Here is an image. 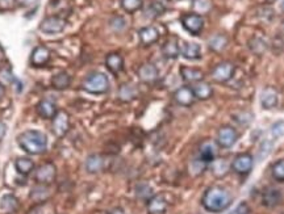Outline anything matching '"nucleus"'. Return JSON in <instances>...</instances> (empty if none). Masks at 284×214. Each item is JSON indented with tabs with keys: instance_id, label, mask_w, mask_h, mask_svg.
I'll return each instance as SVG.
<instances>
[{
	"instance_id": "15",
	"label": "nucleus",
	"mask_w": 284,
	"mask_h": 214,
	"mask_svg": "<svg viewBox=\"0 0 284 214\" xmlns=\"http://www.w3.org/2000/svg\"><path fill=\"white\" fill-rule=\"evenodd\" d=\"M138 37L139 42L144 46H150L159 40V32L154 26H145V28L139 29Z\"/></svg>"
},
{
	"instance_id": "12",
	"label": "nucleus",
	"mask_w": 284,
	"mask_h": 214,
	"mask_svg": "<svg viewBox=\"0 0 284 214\" xmlns=\"http://www.w3.org/2000/svg\"><path fill=\"white\" fill-rule=\"evenodd\" d=\"M51 53L46 46H37L31 54V65L35 67H41L50 60Z\"/></svg>"
},
{
	"instance_id": "28",
	"label": "nucleus",
	"mask_w": 284,
	"mask_h": 214,
	"mask_svg": "<svg viewBox=\"0 0 284 214\" xmlns=\"http://www.w3.org/2000/svg\"><path fill=\"white\" fill-rule=\"evenodd\" d=\"M15 168L20 175L28 176L35 171V162L31 158H17L15 161Z\"/></svg>"
},
{
	"instance_id": "14",
	"label": "nucleus",
	"mask_w": 284,
	"mask_h": 214,
	"mask_svg": "<svg viewBox=\"0 0 284 214\" xmlns=\"http://www.w3.org/2000/svg\"><path fill=\"white\" fill-rule=\"evenodd\" d=\"M279 95L278 91L272 87H266L261 94V104L265 109H272L278 105Z\"/></svg>"
},
{
	"instance_id": "29",
	"label": "nucleus",
	"mask_w": 284,
	"mask_h": 214,
	"mask_svg": "<svg viewBox=\"0 0 284 214\" xmlns=\"http://www.w3.org/2000/svg\"><path fill=\"white\" fill-rule=\"evenodd\" d=\"M137 95H138L137 88L133 84H129V83L123 84L120 89H119V98H120L121 101H125V103L134 100L137 98Z\"/></svg>"
},
{
	"instance_id": "36",
	"label": "nucleus",
	"mask_w": 284,
	"mask_h": 214,
	"mask_svg": "<svg viewBox=\"0 0 284 214\" xmlns=\"http://www.w3.org/2000/svg\"><path fill=\"white\" fill-rule=\"evenodd\" d=\"M270 134H271V141L284 136V121L275 123L274 125L271 126V129H270Z\"/></svg>"
},
{
	"instance_id": "5",
	"label": "nucleus",
	"mask_w": 284,
	"mask_h": 214,
	"mask_svg": "<svg viewBox=\"0 0 284 214\" xmlns=\"http://www.w3.org/2000/svg\"><path fill=\"white\" fill-rule=\"evenodd\" d=\"M182 25L192 36H199L204 28V19L197 13H186L182 16Z\"/></svg>"
},
{
	"instance_id": "9",
	"label": "nucleus",
	"mask_w": 284,
	"mask_h": 214,
	"mask_svg": "<svg viewBox=\"0 0 284 214\" xmlns=\"http://www.w3.org/2000/svg\"><path fill=\"white\" fill-rule=\"evenodd\" d=\"M70 129V117L65 110H60L51 120V130L57 137H63Z\"/></svg>"
},
{
	"instance_id": "39",
	"label": "nucleus",
	"mask_w": 284,
	"mask_h": 214,
	"mask_svg": "<svg viewBox=\"0 0 284 214\" xmlns=\"http://www.w3.org/2000/svg\"><path fill=\"white\" fill-rule=\"evenodd\" d=\"M110 26L115 29V30H121L123 28H125V20L123 17H113L110 20Z\"/></svg>"
},
{
	"instance_id": "42",
	"label": "nucleus",
	"mask_w": 284,
	"mask_h": 214,
	"mask_svg": "<svg viewBox=\"0 0 284 214\" xmlns=\"http://www.w3.org/2000/svg\"><path fill=\"white\" fill-rule=\"evenodd\" d=\"M6 133H7V125L3 123V121H0V142H2V139L4 138Z\"/></svg>"
},
{
	"instance_id": "16",
	"label": "nucleus",
	"mask_w": 284,
	"mask_h": 214,
	"mask_svg": "<svg viewBox=\"0 0 284 214\" xmlns=\"http://www.w3.org/2000/svg\"><path fill=\"white\" fill-rule=\"evenodd\" d=\"M104 158L100 154H91L86 159V171L89 173H99L104 170Z\"/></svg>"
},
{
	"instance_id": "20",
	"label": "nucleus",
	"mask_w": 284,
	"mask_h": 214,
	"mask_svg": "<svg viewBox=\"0 0 284 214\" xmlns=\"http://www.w3.org/2000/svg\"><path fill=\"white\" fill-rule=\"evenodd\" d=\"M57 105L50 100H42L37 105V113L44 120H53V117L57 114Z\"/></svg>"
},
{
	"instance_id": "35",
	"label": "nucleus",
	"mask_w": 284,
	"mask_h": 214,
	"mask_svg": "<svg viewBox=\"0 0 284 214\" xmlns=\"http://www.w3.org/2000/svg\"><path fill=\"white\" fill-rule=\"evenodd\" d=\"M193 10L197 15L200 13H207L211 10V2L209 0H195L193 2Z\"/></svg>"
},
{
	"instance_id": "18",
	"label": "nucleus",
	"mask_w": 284,
	"mask_h": 214,
	"mask_svg": "<svg viewBox=\"0 0 284 214\" xmlns=\"http://www.w3.org/2000/svg\"><path fill=\"white\" fill-rule=\"evenodd\" d=\"M138 78L144 83H154L158 79V69L152 63H145L138 69Z\"/></svg>"
},
{
	"instance_id": "44",
	"label": "nucleus",
	"mask_w": 284,
	"mask_h": 214,
	"mask_svg": "<svg viewBox=\"0 0 284 214\" xmlns=\"http://www.w3.org/2000/svg\"><path fill=\"white\" fill-rule=\"evenodd\" d=\"M281 10H283L284 12V0H281Z\"/></svg>"
},
{
	"instance_id": "11",
	"label": "nucleus",
	"mask_w": 284,
	"mask_h": 214,
	"mask_svg": "<svg viewBox=\"0 0 284 214\" xmlns=\"http://www.w3.org/2000/svg\"><path fill=\"white\" fill-rule=\"evenodd\" d=\"M167 201L162 195H154L148 200L146 209L149 214H164L167 210Z\"/></svg>"
},
{
	"instance_id": "8",
	"label": "nucleus",
	"mask_w": 284,
	"mask_h": 214,
	"mask_svg": "<svg viewBox=\"0 0 284 214\" xmlns=\"http://www.w3.org/2000/svg\"><path fill=\"white\" fill-rule=\"evenodd\" d=\"M254 167V158L251 154H240L232 162V170L238 175H247Z\"/></svg>"
},
{
	"instance_id": "23",
	"label": "nucleus",
	"mask_w": 284,
	"mask_h": 214,
	"mask_svg": "<svg viewBox=\"0 0 284 214\" xmlns=\"http://www.w3.org/2000/svg\"><path fill=\"white\" fill-rule=\"evenodd\" d=\"M180 54L183 55L186 59L196 60L202 58V49L195 42H186L183 46L180 47Z\"/></svg>"
},
{
	"instance_id": "30",
	"label": "nucleus",
	"mask_w": 284,
	"mask_h": 214,
	"mask_svg": "<svg viewBox=\"0 0 284 214\" xmlns=\"http://www.w3.org/2000/svg\"><path fill=\"white\" fill-rule=\"evenodd\" d=\"M228 45V38L224 35H216L213 37L209 38L208 46L212 51H216V53H220Z\"/></svg>"
},
{
	"instance_id": "1",
	"label": "nucleus",
	"mask_w": 284,
	"mask_h": 214,
	"mask_svg": "<svg viewBox=\"0 0 284 214\" xmlns=\"http://www.w3.org/2000/svg\"><path fill=\"white\" fill-rule=\"evenodd\" d=\"M232 195L228 189L222 187H211L204 192L202 199V205L205 210L211 213H221L226 210L232 205Z\"/></svg>"
},
{
	"instance_id": "25",
	"label": "nucleus",
	"mask_w": 284,
	"mask_h": 214,
	"mask_svg": "<svg viewBox=\"0 0 284 214\" xmlns=\"http://www.w3.org/2000/svg\"><path fill=\"white\" fill-rule=\"evenodd\" d=\"M180 75H182L184 82H188V83L202 82L203 78H204V73H203L202 70L192 69V67H187V66L180 67Z\"/></svg>"
},
{
	"instance_id": "2",
	"label": "nucleus",
	"mask_w": 284,
	"mask_h": 214,
	"mask_svg": "<svg viewBox=\"0 0 284 214\" xmlns=\"http://www.w3.org/2000/svg\"><path fill=\"white\" fill-rule=\"evenodd\" d=\"M17 145L29 155H40L46 151L47 138L38 130H25L17 137Z\"/></svg>"
},
{
	"instance_id": "22",
	"label": "nucleus",
	"mask_w": 284,
	"mask_h": 214,
	"mask_svg": "<svg viewBox=\"0 0 284 214\" xmlns=\"http://www.w3.org/2000/svg\"><path fill=\"white\" fill-rule=\"evenodd\" d=\"M216 154H217V150H216V146L213 142H204V143L200 146L199 158L204 163H212V162L216 159Z\"/></svg>"
},
{
	"instance_id": "34",
	"label": "nucleus",
	"mask_w": 284,
	"mask_h": 214,
	"mask_svg": "<svg viewBox=\"0 0 284 214\" xmlns=\"http://www.w3.org/2000/svg\"><path fill=\"white\" fill-rule=\"evenodd\" d=\"M53 213H54V208L50 204H47L46 201L40 202L36 208H33L31 211H29V214H53Z\"/></svg>"
},
{
	"instance_id": "41",
	"label": "nucleus",
	"mask_w": 284,
	"mask_h": 214,
	"mask_svg": "<svg viewBox=\"0 0 284 214\" xmlns=\"http://www.w3.org/2000/svg\"><path fill=\"white\" fill-rule=\"evenodd\" d=\"M38 0H16V3L21 7H33L37 4Z\"/></svg>"
},
{
	"instance_id": "33",
	"label": "nucleus",
	"mask_w": 284,
	"mask_h": 214,
	"mask_svg": "<svg viewBox=\"0 0 284 214\" xmlns=\"http://www.w3.org/2000/svg\"><path fill=\"white\" fill-rule=\"evenodd\" d=\"M272 177H274L276 181H284V159L276 162V163L272 166Z\"/></svg>"
},
{
	"instance_id": "4",
	"label": "nucleus",
	"mask_w": 284,
	"mask_h": 214,
	"mask_svg": "<svg viewBox=\"0 0 284 214\" xmlns=\"http://www.w3.org/2000/svg\"><path fill=\"white\" fill-rule=\"evenodd\" d=\"M57 177V167L51 162L41 164L35 173V180L41 186H50Z\"/></svg>"
},
{
	"instance_id": "45",
	"label": "nucleus",
	"mask_w": 284,
	"mask_h": 214,
	"mask_svg": "<svg viewBox=\"0 0 284 214\" xmlns=\"http://www.w3.org/2000/svg\"><path fill=\"white\" fill-rule=\"evenodd\" d=\"M267 2H270V3H272V2H275V0H267Z\"/></svg>"
},
{
	"instance_id": "27",
	"label": "nucleus",
	"mask_w": 284,
	"mask_h": 214,
	"mask_svg": "<svg viewBox=\"0 0 284 214\" xmlns=\"http://www.w3.org/2000/svg\"><path fill=\"white\" fill-rule=\"evenodd\" d=\"M162 54L164 58H168V59H175L179 57L180 46L178 45L177 38H170L164 42V45L162 46Z\"/></svg>"
},
{
	"instance_id": "32",
	"label": "nucleus",
	"mask_w": 284,
	"mask_h": 214,
	"mask_svg": "<svg viewBox=\"0 0 284 214\" xmlns=\"http://www.w3.org/2000/svg\"><path fill=\"white\" fill-rule=\"evenodd\" d=\"M123 10L128 13H134L142 8V0H121Z\"/></svg>"
},
{
	"instance_id": "40",
	"label": "nucleus",
	"mask_w": 284,
	"mask_h": 214,
	"mask_svg": "<svg viewBox=\"0 0 284 214\" xmlns=\"http://www.w3.org/2000/svg\"><path fill=\"white\" fill-rule=\"evenodd\" d=\"M233 214H250V208L247 206V204L241 202V204L236 208V210H234Z\"/></svg>"
},
{
	"instance_id": "31",
	"label": "nucleus",
	"mask_w": 284,
	"mask_h": 214,
	"mask_svg": "<svg viewBox=\"0 0 284 214\" xmlns=\"http://www.w3.org/2000/svg\"><path fill=\"white\" fill-rule=\"evenodd\" d=\"M71 83V78L67 73H60L55 74L51 79V85L55 89H66Z\"/></svg>"
},
{
	"instance_id": "43",
	"label": "nucleus",
	"mask_w": 284,
	"mask_h": 214,
	"mask_svg": "<svg viewBox=\"0 0 284 214\" xmlns=\"http://www.w3.org/2000/svg\"><path fill=\"white\" fill-rule=\"evenodd\" d=\"M4 95H6V87L3 84H0V100L4 98Z\"/></svg>"
},
{
	"instance_id": "26",
	"label": "nucleus",
	"mask_w": 284,
	"mask_h": 214,
	"mask_svg": "<svg viewBox=\"0 0 284 214\" xmlns=\"http://www.w3.org/2000/svg\"><path fill=\"white\" fill-rule=\"evenodd\" d=\"M192 91L195 94V98L199 99V100H208L213 95V89H212L211 84L207 82H203V80L193 84Z\"/></svg>"
},
{
	"instance_id": "17",
	"label": "nucleus",
	"mask_w": 284,
	"mask_h": 214,
	"mask_svg": "<svg viewBox=\"0 0 284 214\" xmlns=\"http://www.w3.org/2000/svg\"><path fill=\"white\" fill-rule=\"evenodd\" d=\"M281 201V193L279 189H275V188H267L263 192L262 196V205L266 206V208H275V206H278Z\"/></svg>"
},
{
	"instance_id": "19",
	"label": "nucleus",
	"mask_w": 284,
	"mask_h": 214,
	"mask_svg": "<svg viewBox=\"0 0 284 214\" xmlns=\"http://www.w3.org/2000/svg\"><path fill=\"white\" fill-rule=\"evenodd\" d=\"M232 168V163L226 161V159H215V161L211 163V172L213 173V176H216L217 179H222L229 173Z\"/></svg>"
},
{
	"instance_id": "37",
	"label": "nucleus",
	"mask_w": 284,
	"mask_h": 214,
	"mask_svg": "<svg viewBox=\"0 0 284 214\" xmlns=\"http://www.w3.org/2000/svg\"><path fill=\"white\" fill-rule=\"evenodd\" d=\"M205 167H207V163H204L200 158H197V159H195V161L191 162V166H189V172L196 176V175H200V173H203V171H204Z\"/></svg>"
},
{
	"instance_id": "10",
	"label": "nucleus",
	"mask_w": 284,
	"mask_h": 214,
	"mask_svg": "<svg viewBox=\"0 0 284 214\" xmlns=\"http://www.w3.org/2000/svg\"><path fill=\"white\" fill-rule=\"evenodd\" d=\"M238 139L236 129L232 126H222L217 133V145L222 148H229L234 145Z\"/></svg>"
},
{
	"instance_id": "24",
	"label": "nucleus",
	"mask_w": 284,
	"mask_h": 214,
	"mask_svg": "<svg viewBox=\"0 0 284 214\" xmlns=\"http://www.w3.org/2000/svg\"><path fill=\"white\" fill-rule=\"evenodd\" d=\"M105 66L112 74H119L124 69V59L120 54L110 53L105 58Z\"/></svg>"
},
{
	"instance_id": "3",
	"label": "nucleus",
	"mask_w": 284,
	"mask_h": 214,
	"mask_svg": "<svg viewBox=\"0 0 284 214\" xmlns=\"http://www.w3.org/2000/svg\"><path fill=\"white\" fill-rule=\"evenodd\" d=\"M83 89L89 94L101 95L109 89V80L107 75L103 73H92L90 74L83 82Z\"/></svg>"
},
{
	"instance_id": "7",
	"label": "nucleus",
	"mask_w": 284,
	"mask_h": 214,
	"mask_svg": "<svg viewBox=\"0 0 284 214\" xmlns=\"http://www.w3.org/2000/svg\"><path fill=\"white\" fill-rule=\"evenodd\" d=\"M234 71H236V66L233 63L221 62L212 70V79L216 83H226L234 75Z\"/></svg>"
},
{
	"instance_id": "6",
	"label": "nucleus",
	"mask_w": 284,
	"mask_h": 214,
	"mask_svg": "<svg viewBox=\"0 0 284 214\" xmlns=\"http://www.w3.org/2000/svg\"><path fill=\"white\" fill-rule=\"evenodd\" d=\"M38 28L46 35H55V33L63 32V29L66 28V21L60 16H49L42 20Z\"/></svg>"
},
{
	"instance_id": "21",
	"label": "nucleus",
	"mask_w": 284,
	"mask_h": 214,
	"mask_svg": "<svg viewBox=\"0 0 284 214\" xmlns=\"http://www.w3.org/2000/svg\"><path fill=\"white\" fill-rule=\"evenodd\" d=\"M20 206L19 199L13 195H4L0 199V210L4 214H13Z\"/></svg>"
},
{
	"instance_id": "38",
	"label": "nucleus",
	"mask_w": 284,
	"mask_h": 214,
	"mask_svg": "<svg viewBox=\"0 0 284 214\" xmlns=\"http://www.w3.org/2000/svg\"><path fill=\"white\" fill-rule=\"evenodd\" d=\"M137 196H138V197H141V199L149 200L153 196L152 195V188H150L149 186H145V184L142 186V188H141V187H138V188H137Z\"/></svg>"
},
{
	"instance_id": "13",
	"label": "nucleus",
	"mask_w": 284,
	"mask_h": 214,
	"mask_svg": "<svg viewBox=\"0 0 284 214\" xmlns=\"http://www.w3.org/2000/svg\"><path fill=\"white\" fill-rule=\"evenodd\" d=\"M174 99L177 101L179 105H183V107H189V105L193 104V101H195V94L192 91V87H180L175 91L174 94Z\"/></svg>"
},
{
	"instance_id": "46",
	"label": "nucleus",
	"mask_w": 284,
	"mask_h": 214,
	"mask_svg": "<svg viewBox=\"0 0 284 214\" xmlns=\"http://www.w3.org/2000/svg\"><path fill=\"white\" fill-rule=\"evenodd\" d=\"M283 214H284V213H283Z\"/></svg>"
}]
</instances>
